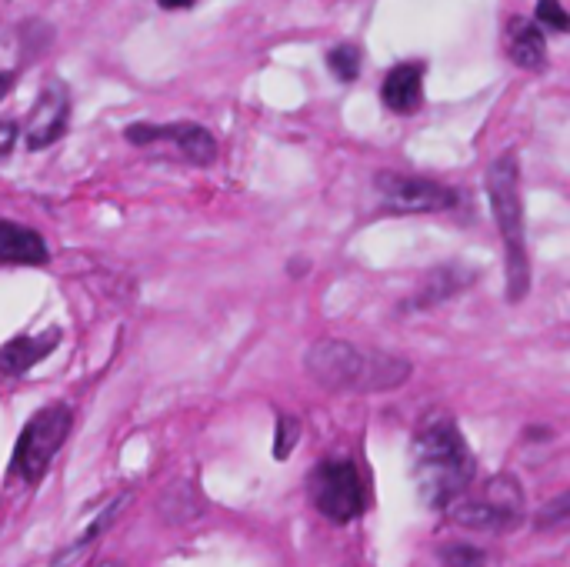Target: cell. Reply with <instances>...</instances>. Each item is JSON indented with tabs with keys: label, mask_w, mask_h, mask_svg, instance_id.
Instances as JSON below:
<instances>
[{
	"label": "cell",
	"mask_w": 570,
	"mask_h": 567,
	"mask_svg": "<svg viewBox=\"0 0 570 567\" xmlns=\"http://www.w3.org/2000/svg\"><path fill=\"white\" fill-rule=\"evenodd\" d=\"M410 474H414L417 494L430 511H447L457 497L474 484L477 461L467 441L460 437L454 417L430 414L410 447Z\"/></svg>",
	"instance_id": "6da1fadb"
},
{
	"label": "cell",
	"mask_w": 570,
	"mask_h": 567,
	"mask_svg": "<svg viewBox=\"0 0 570 567\" xmlns=\"http://www.w3.org/2000/svg\"><path fill=\"white\" fill-rule=\"evenodd\" d=\"M304 367L320 387L350 394L397 391L400 384H407L410 371H414L404 357L340 341V337H320V341L310 344Z\"/></svg>",
	"instance_id": "7a4b0ae2"
},
{
	"label": "cell",
	"mask_w": 570,
	"mask_h": 567,
	"mask_svg": "<svg viewBox=\"0 0 570 567\" xmlns=\"http://www.w3.org/2000/svg\"><path fill=\"white\" fill-rule=\"evenodd\" d=\"M487 197L490 211L504 237L507 254V301H524L530 291V257L524 237V204H520V164L514 151H504L487 167Z\"/></svg>",
	"instance_id": "3957f363"
},
{
	"label": "cell",
	"mask_w": 570,
	"mask_h": 567,
	"mask_svg": "<svg viewBox=\"0 0 570 567\" xmlns=\"http://www.w3.org/2000/svg\"><path fill=\"white\" fill-rule=\"evenodd\" d=\"M447 514L467 531L507 534L524 521V487L510 474H500L484 487V497H457Z\"/></svg>",
	"instance_id": "277c9868"
},
{
	"label": "cell",
	"mask_w": 570,
	"mask_h": 567,
	"mask_svg": "<svg viewBox=\"0 0 570 567\" xmlns=\"http://www.w3.org/2000/svg\"><path fill=\"white\" fill-rule=\"evenodd\" d=\"M70 421H74V417H70L67 404H47L24 424L10 467H14L27 484H37L40 477L47 474L50 461L60 454V447L67 441Z\"/></svg>",
	"instance_id": "5b68a950"
},
{
	"label": "cell",
	"mask_w": 570,
	"mask_h": 567,
	"mask_svg": "<svg viewBox=\"0 0 570 567\" xmlns=\"http://www.w3.org/2000/svg\"><path fill=\"white\" fill-rule=\"evenodd\" d=\"M307 484L310 501L327 521L350 524L364 514V484L354 461H320Z\"/></svg>",
	"instance_id": "8992f818"
},
{
	"label": "cell",
	"mask_w": 570,
	"mask_h": 567,
	"mask_svg": "<svg viewBox=\"0 0 570 567\" xmlns=\"http://www.w3.org/2000/svg\"><path fill=\"white\" fill-rule=\"evenodd\" d=\"M374 194L380 197V207L387 214H434L450 211L457 204V191L430 177H410L397 171H377L374 174Z\"/></svg>",
	"instance_id": "52a82bcc"
},
{
	"label": "cell",
	"mask_w": 570,
	"mask_h": 567,
	"mask_svg": "<svg viewBox=\"0 0 570 567\" xmlns=\"http://www.w3.org/2000/svg\"><path fill=\"white\" fill-rule=\"evenodd\" d=\"M124 137L130 144H154V141H174L180 154L190 164H214L217 161V141L207 127L200 124H130Z\"/></svg>",
	"instance_id": "ba28073f"
},
{
	"label": "cell",
	"mask_w": 570,
	"mask_h": 567,
	"mask_svg": "<svg viewBox=\"0 0 570 567\" xmlns=\"http://www.w3.org/2000/svg\"><path fill=\"white\" fill-rule=\"evenodd\" d=\"M67 127H70V94L60 81H50L40 91L34 111H30L24 144L30 151H44V147L57 144L67 134Z\"/></svg>",
	"instance_id": "9c48e42d"
},
{
	"label": "cell",
	"mask_w": 570,
	"mask_h": 567,
	"mask_svg": "<svg viewBox=\"0 0 570 567\" xmlns=\"http://www.w3.org/2000/svg\"><path fill=\"white\" fill-rule=\"evenodd\" d=\"M380 101L390 114H417L424 104V64H397L380 81Z\"/></svg>",
	"instance_id": "30bf717a"
},
{
	"label": "cell",
	"mask_w": 570,
	"mask_h": 567,
	"mask_svg": "<svg viewBox=\"0 0 570 567\" xmlns=\"http://www.w3.org/2000/svg\"><path fill=\"white\" fill-rule=\"evenodd\" d=\"M504 51L524 71H544L547 67V37L544 27L530 17H510L504 27Z\"/></svg>",
	"instance_id": "8fae6325"
},
{
	"label": "cell",
	"mask_w": 570,
	"mask_h": 567,
	"mask_svg": "<svg viewBox=\"0 0 570 567\" xmlns=\"http://www.w3.org/2000/svg\"><path fill=\"white\" fill-rule=\"evenodd\" d=\"M60 344V331L50 327L44 334H20L14 341H7L0 347V374L4 377H20L27 374L30 367L40 364L44 357Z\"/></svg>",
	"instance_id": "7c38bea8"
},
{
	"label": "cell",
	"mask_w": 570,
	"mask_h": 567,
	"mask_svg": "<svg viewBox=\"0 0 570 567\" xmlns=\"http://www.w3.org/2000/svg\"><path fill=\"white\" fill-rule=\"evenodd\" d=\"M474 271H464V267L457 264H444V267H434L424 284H420V291L410 297L404 304V311H427V307H434L440 301H450V297H457L464 287L474 284Z\"/></svg>",
	"instance_id": "4fadbf2b"
},
{
	"label": "cell",
	"mask_w": 570,
	"mask_h": 567,
	"mask_svg": "<svg viewBox=\"0 0 570 567\" xmlns=\"http://www.w3.org/2000/svg\"><path fill=\"white\" fill-rule=\"evenodd\" d=\"M47 261H50V251L37 231H30V227L14 224V221H0V264L37 267Z\"/></svg>",
	"instance_id": "5bb4252c"
},
{
	"label": "cell",
	"mask_w": 570,
	"mask_h": 567,
	"mask_svg": "<svg viewBox=\"0 0 570 567\" xmlns=\"http://www.w3.org/2000/svg\"><path fill=\"white\" fill-rule=\"evenodd\" d=\"M127 501H130V494H124V497H117V501H114V504H110V507H107V511H104V514H100V517H97V521H94V524H90V527H87V531H84V534H80V537H77V541H74V544H70V547H64V551H60V554L54 557V564H60V561H64V557H74V554H77V551H80V547H84V544H90V541H97V537H100V534H104V531H107V527H110V524H114V517H117L120 511H124V507H127Z\"/></svg>",
	"instance_id": "9a60e30c"
},
{
	"label": "cell",
	"mask_w": 570,
	"mask_h": 567,
	"mask_svg": "<svg viewBox=\"0 0 570 567\" xmlns=\"http://www.w3.org/2000/svg\"><path fill=\"white\" fill-rule=\"evenodd\" d=\"M327 67H330V71H334L344 84H350V81H354V77L360 74V47H354V44L330 47V51H327Z\"/></svg>",
	"instance_id": "2e32d148"
},
{
	"label": "cell",
	"mask_w": 570,
	"mask_h": 567,
	"mask_svg": "<svg viewBox=\"0 0 570 567\" xmlns=\"http://www.w3.org/2000/svg\"><path fill=\"white\" fill-rule=\"evenodd\" d=\"M437 554L447 567H487L490 564V557L474 544H444L437 547Z\"/></svg>",
	"instance_id": "e0dca14e"
},
{
	"label": "cell",
	"mask_w": 570,
	"mask_h": 567,
	"mask_svg": "<svg viewBox=\"0 0 570 567\" xmlns=\"http://www.w3.org/2000/svg\"><path fill=\"white\" fill-rule=\"evenodd\" d=\"M300 437V421L290 414H277V427H274V457L277 461H287L290 451L297 447Z\"/></svg>",
	"instance_id": "ac0fdd59"
},
{
	"label": "cell",
	"mask_w": 570,
	"mask_h": 567,
	"mask_svg": "<svg viewBox=\"0 0 570 567\" xmlns=\"http://www.w3.org/2000/svg\"><path fill=\"white\" fill-rule=\"evenodd\" d=\"M534 21L547 31H557L564 34L567 31V11L560 7V0H537V11H534Z\"/></svg>",
	"instance_id": "d6986e66"
},
{
	"label": "cell",
	"mask_w": 570,
	"mask_h": 567,
	"mask_svg": "<svg viewBox=\"0 0 570 567\" xmlns=\"http://www.w3.org/2000/svg\"><path fill=\"white\" fill-rule=\"evenodd\" d=\"M567 521V494H557L544 511L537 514V531H547V527H560Z\"/></svg>",
	"instance_id": "ffe728a7"
},
{
	"label": "cell",
	"mask_w": 570,
	"mask_h": 567,
	"mask_svg": "<svg viewBox=\"0 0 570 567\" xmlns=\"http://www.w3.org/2000/svg\"><path fill=\"white\" fill-rule=\"evenodd\" d=\"M17 134H20V127L14 121H0V157L17 144Z\"/></svg>",
	"instance_id": "44dd1931"
},
{
	"label": "cell",
	"mask_w": 570,
	"mask_h": 567,
	"mask_svg": "<svg viewBox=\"0 0 570 567\" xmlns=\"http://www.w3.org/2000/svg\"><path fill=\"white\" fill-rule=\"evenodd\" d=\"M164 11H187V7H194V0H157Z\"/></svg>",
	"instance_id": "7402d4cb"
},
{
	"label": "cell",
	"mask_w": 570,
	"mask_h": 567,
	"mask_svg": "<svg viewBox=\"0 0 570 567\" xmlns=\"http://www.w3.org/2000/svg\"><path fill=\"white\" fill-rule=\"evenodd\" d=\"M14 81H17V74H14V71H4V74H0V97H4V94L10 91V87H14Z\"/></svg>",
	"instance_id": "603a6c76"
},
{
	"label": "cell",
	"mask_w": 570,
	"mask_h": 567,
	"mask_svg": "<svg viewBox=\"0 0 570 567\" xmlns=\"http://www.w3.org/2000/svg\"><path fill=\"white\" fill-rule=\"evenodd\" d=\"M90 567H124V564H120V561H110V557H104V561H94Z\"/></svg>",
	"instance_id": "cb8c5ba5"
}]
</instances>
